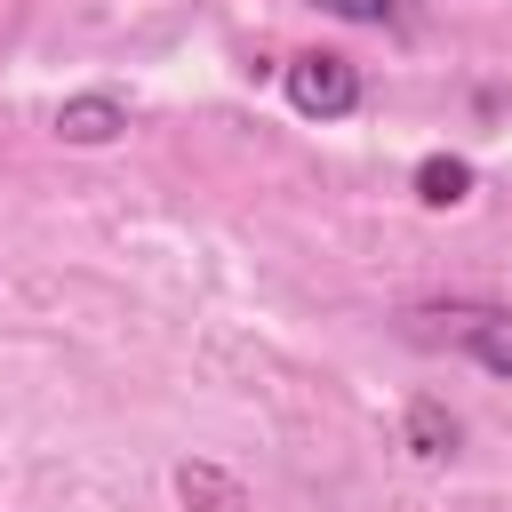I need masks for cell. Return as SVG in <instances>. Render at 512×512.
<instances>
[{
  "mask_svg": "<svg viewBox=\"0 0 512 512\" xmlns=\"http://www.w3.org/2000/svg\"><path fill=\"white\" fill-rule=\"evenodd\" d=\"M288 104L304 112V120H352L360 112V64L352 56H336V48H304V56H288Z\"/></svg>",
  "mask_w": 512,
  "mask_h": 512,
  "instance_id": "obj_1",
  "label": "cell"
},
{
  "mask_svg": "<svg viewBox=\"0 0 512 512\" xmlns=\"http://www.w3.org/2000/svg\"><path fill=\"white\" fill-rule=\"evenodd\" d=\"M440 320H456V344H464L488 376L512 384V312H504V304H464V312H440Z\"/></svg>",
  "mask_w": 512,
  "mask_h": 512,
  "instance_id": "obj_3",
  "label": "cell"
},
{
  "mask_svg": "<svg viewBox=\"0 0 512 512\" xmlns=\"http://www.w3.org/2000/svg\"><path fill=\"white\" fill-rule=\"evenodd\" d=\"M56 136H64V144H80V152L120 144V136H128V104H120V96H104V88L64 96V104H56Z\"/></svg>",
  "mask_w": 512,
  "mask_h": 512,
  "instance_id": "obj_2",
  "label": "cell"
},
{
  "mask_svg": "<svg viewBox=\"0 0 512 512\" xmlns=\"http://www.w3.org/2000/svg\"><path fill=\"white\" fill-rule=\"evenodd\" d=\"M408 184H416L424 208H464V200H472V160H464V152H424Z\"/></svg>",
  "mask_w": 512,
  "mask_h": 512,
  "instance_id": "obj_5",
  "label": "cell"
},
{
  "mask_svg": "<svg viewBox=\"0 0 512 512\" xmlns=\"http://www.w3.org/2000/svg\"><path fill=\"white\" fill-rule=\"evenodd\" d=\"M320 16H344V24H408V0H312Z\"/></svg>",
  "mask_w": 512,
  "mask_h": 512,
  "instance_id": "obj_7",
  "label": "cell"
},
{
  "mask_svg": "<svg viewBox=\"0 0 512 512\" xmlns=\"http://www.w3.org/2000/svg\"><path fill=\"white\" fill-rule=\"evenodd\" d=\"M400 448H408L416 464H448V456L464 448V424L424 392V400H408V408H400Z\"/></svg>",
  "mask_w": 512,
  "mask_h": 512,
  "instance_id": "obj_4",
  "label": "cell"
},
{
  "mask_svg": "<svg viewBox=\"0 0 512 512\" xmlns=\"http://www.w3.org/2000/svg\"><path fill=\"white\" fill-rule=\"evenodd\" d=\"M176 496L192 504V512H248V488L224 472V464H176Z\"/></svg>",
  "mask_w": 512,
  "mask_h": 512,
  "instance_id": "obj_6",
  "label": "cell"
}]
</instances>
